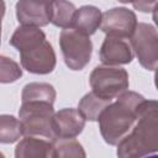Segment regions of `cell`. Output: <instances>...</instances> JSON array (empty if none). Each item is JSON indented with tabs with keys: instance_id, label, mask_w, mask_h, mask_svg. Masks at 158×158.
Listing matches in <instances>:
<instances>
[{
	"instance_id": "obj_12",
	"label": "cell",
	"mask_w": 158,
	"mask_h": 158,
	"mask_svg": "<svg viewBox=\"0 0 158 158\" xmlns=\"http://www.w3.org/2000/svg\"><path fill=\"white\" fill-rule=\"evenodd\" d=\"M15 158H54L53 142L41 137L25 136L15 147Z\"/></svg>"
},
{
	"instance_id": "obj_13",
	"label": "cell",
	"mask_w": 158,
	"mask_h": 158,
	"mask_svg": "<svg viewBox=\"0 0 158 158\" xmlns=\"http://www.w3.org/2000/svg\"><path fill=\"white\" fill-rule=\"evenodd\" d=\"M101 16L102 14L96 6H93V5L81 6L77 9L70 28L80 31L88 36H91L100 27Z\"/></svg>"
},
{
	"instance_id": "obj_16",
	"label": "cell",
	"mask_w": 158,
	"mask_h": 158,
	"mask_svg": "<svg viewBox=\"0 0 158 158\" xmlns=\"http://www.w3.org/2000/svg\"><path fill=\"white\" fill-rule=\"evenodd\" d=\"M77 9L73 2L58 0L51 1V22L63 30L70 28Z\"/></svg>"
},
{
	"instance_id": "obj_8",
	"label": "cell",
	"mask_w": 158,
	"mask_h": 158,
	"mask_svg": "<svg viewBox=\"0 0 158 158\" xmlns=\"http://www.w3.org/2000/svg\"><path fill=\"white\" fill-rule=\"evenodd\" d=\"M137 17L135 12L127 7H114L101 16L100 28L106 36L116 38H131L136 27Z\"/></svg>"
},
{
	"instance_id": "obj_21",
	"label": "cell",
	"mask_w": 158,
	"mask_h": 158,
	"mask_svg": "<svg viewBox=\"0 0 158 158\" xmlns=\"http://www.w3.org/2000/svg\"><path fill=\"white\" fill-rule=\"evenodd\" d=\"M4 15H5V2L0 1V43H1V22H2Z\"/></svg>"
},
{
	"instance_id": "obj_11",
	"label": "cell",
	"mask_w": 158,
	"mask_h": 158,
	"mask_svg": "<svg viewBox=\"0 0 158 158\" xmlns=\"http://www.w3.org/2000/svg\"><path fill=\"white\" fill-rule=\"evenodd\" d=\"M133 59V52L126 40L109 37L104 40L100 48V60L104 65L115 67L128 64Z\"/></svg>"
},
{
	"instance_id": "obj_17",
	"label": "cell",
	"mask_w": 158,
	"mask_h": 158,
	"mask_svg": "<svg viewBox=\"0 0 158 158\" xmlns=\"http://www.w3.org/2000/svg\"><path fill=\"white\" fill-rule=\"evenodd\" d=\"M22 136L23 128L19 118L12 115H0V143H15Z\"/></svg>"
},
{
	"instance_id": "obj_2",
	"label": "cell",
	"mask_w": 158,
	"mask_h": 158,
	"mask_svg": "<svg viewBox=\"0 0 158 158\" xmlns=\"http://www.w3.org/2000/svg\"><path fill=\"white\" fill-rule=\"evenodd\" d=\"M10 44L20 53L23 69L33 74H49L53 72L57 59L52 44L38 27L20 26L10 38Z\"/></svg>"
},
{
	"instance_id": "obj_3",
	"label": "cell",
	"mask_w": 158,
	"mask_h": 158,
	"mask_svg": "<svg viewBox=\"0 0 158 158\" xmlns=\"http://www.w3.org/2000/svg\"><path fill=\"white\" fill-rule=\"evenodd\" d=\"M144 98L136 91H125L111 102L99 117V128L104 141L117 144L136 123Z\"/></svg>"
},
{
	"instance_id": "obj_10",
	"label": "cell",
	"mask_w": 158,
	"mask_h": 158,
	"mask_svg": "<svg viewBox=\"0 0 158 158\" xmlns=\"http://www.w3.org/2000/svg\"><path fill=\"white\" fill-rule=\"evenodd\" d=\"M85 120L77 109L65 107L54 112L52 128L56 138H74L83 132Z\"/></svg>"
},
{
	"instance_id": "obj_15",
	"label": "cell",
	"mask_w": 158,
	"mask_h": 158,
	"mask_svg": "<svg viewBox=\"0 0 158 158\" xmlns=\"http://www.w3.org/2000/svg\"><path fill=\"white\" fill-rule=\"evenodd\" d=\"M112 101L104 100L96 96L94 93H88L80 99L78 104V111L85 121H98L102 111Z\"/></svg>"
},
{
	"instance_id": "obj_1",
	"label": "cell",
	"mask_w": 158,
	"mask_h": 158,
	"mask_svg": "<svg viewBox=\"0 0 158 158\" xmlns=\"http://www.w3.org/2000/svg\"><path fill=\"white\" fill-rule=\"evenodd\" d=\"M158 149V104L144 100L131 131L117 143L118 158H144Z\"/></svg>"
},
{
	"instance_id": "obj_22",
	"label": "cell",
	"mask_w": 158,
	"mask_h": 158,
	"mask_svg": "<svg viewBox=\"0 0 158 158\" xmlns=\"http://www.w3.org/2000/svg\"><path fill=\"white\" fill-rule=\"evenodd\" d=\"M144 158H158V157H157V154H152V156H147Z\"/></svg>"
},
{
	"instance_id": "obj_6",
	"label": "cell",
	"mask_w": 158,
	"mask_h": 158,
	"mask_svg": "<svg viewBox=\"0 0 158 158\" xmlns=\"http://www.w3.org/2000/svg\"><path fill=\"white\" fill-rule=\"evenodd\" d=\"M59 46L67 67L72 70H81L90 62L93 43L90 36L74 28L62 30Z\"/></svg>"
},
{
	"instance_id": "obj_14",
	"label": "cell",
	"mask_w": 158,
	"mask_h": 158,
	"mask_svg": "<svg viewBox=\"0 0 158 158\" xmlns=\"http://www.w3.org/2000/svg\"><path fill=\"white\" fill-rule=\"evenodd\" d=\"M56 89L48 83H28L23 86L21 94V101H42L53 104L56 100Z\"/></svg>"
},
{
	"instance_id": "obj_5",
	"label": "cell",
	"mask_w": 158,
	"mask_h": 158,
	"mask_svg": "<svg viewBox=\"0 0 158 158\" xmlns=\"http://www.w3.org/2000/svg\"><path fill=\"white\" fill-rule=\"evenodd\" d=\"M90 86L96 96L112 101L122 93L127 91L130 81L126 69L120 67L99 65L94 68L89 78Z\"/></svg>"
},
{
	"instance_id": "obj_4",
	"label": "cell",
	"mask_w": 158,
	"mask_h": 158,
	"mask_svg": "<svg viewBox=\"0 0 158 158\" xmlns=\"http://www.w3.org/2000/svg\"><path fill=\"white\" fill-rule=\"evenodd\" d=\"M54 116L53 104L42 101L21 102L19 120L23 128V136L54 139L52 121Z\"/></svg>"
},
{
	"instance_id": "obj_19",
	"label": "cell",
	"mask_w": 158,
	"mask_h": 158,
	"mask_svg": "<svg viewBox=\"0 0 158 158\" xmlns=\"http://www.w3.org/2000/svg\"><path fill=\"white\" fill-rule=\"evenodd\" d=\"M22 77L21 67L11 58L0 56V83L9 84L19 80Z\"/></svg>"
},
{
	"instance_id": "obj_18",
	"label": "cell",
	"mask_w": 158,
	"mask_h": 158,
	"mask_svg": "<svg viewBox=\"0 0 158 158\" xmlns=\"http://www.w3.org/2000/svg\"><path fill=\"white\" fill-rule=\"evenodd\" d=\"M53 142L54 158H86V153L74 138H56Z\"/></svg>"
},
{
	"instance_id": "obj_7",
	"label": "cell",
	"mask_w": 158,
	"mask_h": 158,
	"mask_svg": "<svg viewBox=\"0 0 158 158\" xmlns=\"http://www.w3.org/2000/svg\"><path fill=\"white\" fill-rule=\"evenodd\" d=\"M133 56L148 70H156L158 64V33L154 26L141 22L130 40Z\"/></svg>"
},
{
	"instance_id": "obj_20",
	"label": "cell",
	"mask_w": 158,
	"mask_h": 158,
	"mask_svg": "<svg viewBox=\"0 0 158 158\" xmlns=\"http://www.w3.org/2000/svg\"><path fill=\"white\" fill-rule=\"evenodd\" d=\"M132 5L135 9L139 10L142 12H151V11H154V7L157 6V1H153V2L139 1V2H133Z\"/></svg>"
},
{
	"instance_id": "obj_23",
	"label": "cell",
	"mask_w": 158,
	"mask_h": 158,
	"mask_svg": "<svg viewBox=\"0 0 158 158\" xmlns=\"http://www.w3.org/2000/svg\"><path fill=\"white\" fill-rule=\"evenodd\" d=\"M0 158H5V156H4V154H2L1 152H0Z\"/></svg>"
},
{
	"instance_id": "obj_9",
	"label": "cell",
	"mask_w": 158,
	"mask_h": 158,
	"mask_svg": "<svg viewBox=\"0 0 158 158\" xmlns=\"http://www.w3.org/2000/svg\"><path fill=\"white\" fill-rule=\"evenodd\" d=\"M16 17L21 26H47L51 22V1L20 0L16 2Z\"/></svg>"
}]
</instances>
